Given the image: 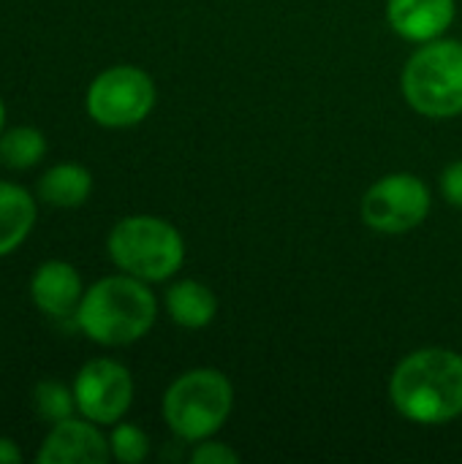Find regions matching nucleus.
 <instances>
[{"mask_svg":"<svg viewBox=\"0 0 462 464\" xmlns=\"http://www.w3.org/2000/svg\"><path fill=\"white\" fill-rule=\"evenodd\" d=\"M389 400L414 424H449L462 413V356L447 348L408 353L392 372Z\"/></svg>","mask_w":462,"mask_h":464,"instance_id":"obj_1","label":"nucleus"},{"mask_svg":"<svg viewBox=\"0 0 462 464\" xmlns=\"http://www.w3.org/2000/svg\"><path fill=\"white\" fill-rule=\"evenodd\" d=\"M158 315V302L144 280L131 275H112L90 288L74 313L79 332L103 348H120L150 334Z\"/></svg>","mask_w":462,"mask_h":464,"instance_id":"obj_2","label":"nucleus"},{"mask_svg":"<svg viewBox=\"0 0 462 464\" xmlns=\"http://www.w3.org/2000/svg\"><path fill=\"white\" fill-rule=\"evenodd\" d=\"M403 95L425 117L462 114V41H428L403 68Z\"/></svg>","mask_w":462,"mask_h":464,"instance_id":"obj_5","label":"nucleus"},{"mask_svg":"<svg viewBox=\"0 0 462 464\" xmlns=\"http://www.w3.org/2000/svg\"><path fill=\"white\" fill-rule=\"evenodd\" d=\"M84 296V283L74 264L52 258L44 261L30 277V299L49 318H74Z\"/></svg>","mask_w":462,"mask_h":464,"instance_id":"obj_10","label":"nucleus"},{"mask_svg":"<svg viewBox=\"0 0 462 464\" xmlns=\"http://www.w3.org/2000/svg\"><path fill=\"white\" fill-rule=\"evenodd\" d=\"M234 389L218 370H191L180 375L163 394V419L185 443L212 438L229 419Z\"/></svg>","mask_w":462,"mask_h":464,"instance_id":"obj_4","label":"nucleus"},{"mask_svg":"<svg viewBox=\"0 0 462 464\" xmlns=\"http://www.w3.org/2000/svg\"><path fill=\"white\" fill-rule=\"evenodd\" d=\"M46 155V136L33 125H16L0 133V163L14 171L33 169Z\"/></svg>","mask_w":462,"mask_h":464,"instance_id":"obj_15","label":"nucleus"},{"mask_svg":"<svg viewBox=\"0 0 462 464\" xmlns=\"http://www.w3.org/2000/svg\"><path fill=\"white\" fill-rule=\"evenodd\" d=\"M33 408L49 427H54L65 419H74V413H76L74 389L63 386L60 381H49V378L38 381L33 389Z\"/></svg>","mask_w":462,"mask_h":464,"instance_id":"obj_16","label":"nucleus"},{"mask_svg":"<svg viewBox=\"0 0 462 464\" xmlns=\"http://www.w3.org/2000/svg\"><path fill=\"white\" fill-rule=\"evenodd\" d=\"M109 449H112V457L117 462L139 464L144 462L150 454V438L142 427L117 421L112 430V438H109Z\"/></svg>","mask_w":462,"mask_h":464,"instance_id":"obj_17","label":"nucleus"},{"mask_svg":"<svg viewBox=\"0 0 462 464\" xmlns=\"http://www.w3.org/2000/svg\"><path fill=\"white\" fill-rule=\"evenodd\" d=\"M166 313L182 329H204L218 313V299L204 283L180 280L166 291Z\"/></svg>","mask_w":462,"mask_h":464,"instance_id":"obj_14","label":"nucleus"},{"mask_svg":"<svg viewBox=\"0 0 462 464\" xmlns=\"http://www.w3.org/2000/svg\"><path fill=\"white\" fill-rule=\"evenodd\" d=\"M93 193V174L79 163H54L38 179V198L57 209H76Z\"/></svg>","mask_w":462,"mask_h":464,"instance_id":"obj_13","label":"nucleus"},{"mask_svg":"<svg viewBox=\"0 0 462 464\" xmlns=\"http://www.w3.org/2000/svg\"><path fill=\"white\" fill-rule=\"evenodd\" d=\"M22 451L16 446V440L11 438H0V464H22Z\"/></svg>","mask_w":462,"mask_h":464,"instance_id":"obj_20","label":"nucleus"},{"mask_svg":"<svg viewBox=\"0 0 462 464\" xmlns=\"http://www.w3.org/2000/svg\"><path fill=\"white\" fill-rule=\"evenodd\" d=\"M114 266L144 283H163L185 261V242L180 231L152 215L123 218L106 239Z\"/></svg>","mask_w":462,"mask_h":464,"instance_id":"obj_3","label":"nucleus"},{"mask_svg":"<svg viewBox=\"0 0 462 464\" xmlns=\"http://www.w3.org/2000/svg\"><path fill=\"white\" fill-rule=\"evenodd\" d=\"M155 106V82L136 65H112L101 71L84 95V109L103 128H133Z\"/></svg>","mask_w":462,"mask_h":464,"instance_id":"obj_6","label":"nucleus"},{"mask_svg":"<svg viewBox=\"0 0 462 464\" xmlns=\"http://www.w3.org/2000/svg\"><path fill=\"white\" fill-rule=\"evenodd\" d=\"M387 19L406 41L441 38L455 19V0H387Z\"/></svg>","mask_w":462,"mask_h":464,"instance_id":"obj_11","label":"nucleus"},{"mask_svg":"<svg viewBox=\"0 0 462 464\" xmlns=\"http://www.w3.org/2000/svg\"><path fill=\"white\" fill-rule=\"evenodd\" d=\"M35 459L38 464H103L112 459V449L98 424L82 416V421L65 419L49 427Z\"/></svg>","mask_w":462,"mask_h":464,"instance_id":"obj_9","label":"nucleus"},{"mask_svg":"<svg viewBox=\"0 0 462 464\" xmlns=\"http://www.w3.org/2000/svg\"><path fill=\"white\" fill-rule=\"evenodd\" d=\"M430 212V190L414 174H389L362 198V220L378 234H408Z\"/></svg>","mask_w":462,"mask_h":464,"instance_id":"obj_7","label":"nucleus"},{"mask_svg":"<svg viewBox=\"0 0 462 464\" xmlns=\"http://www.w3.org/2000/svg\"><path fill=\"white\" fill-rule=\"evenodd\" d=\"M441 193L455 209H462V160H455L452 166H447V171L441 177Z\"/></svg>","mask_w":462,"mask_h":464,"instance_id":"obj_19","label":"nucleus"},{"mask_svg":"<svg viewBox=\"0 0 462 464\" xmlns=\"http://www.w3.org/2000/svg\"><path fill=\"white\" fill-rule=\"evenodd\" d=\"M191 462L193 464H237L240 462V457H237V451H231V449H229V446H223V443H204V440H202V446H196V449H193Z\"/></svg>","mask_w":462,"mask_h":464,"instance_id":"obj_18","label":"nucleus"},{"mask_svg":"<svg viewBox=\"0 0 462 464\" xmlns=\"http://www.w3.org/2000/svg\"><path fill=\"white\" fill-rule=\"evenodd\" d=\"M5 130V103H3V98H0V133Z\"/></svg>","mask_w":462,"mask_h":464,"instance_id":"obj_21","label":"nucleus"},{"mask_svg":"<svg viewBox=\"0 0 462 464\" xmlns=\"http://www.w3.org/2000/svg\"><path fill=\"white\" fill-rule=\"evenodd\" d=\"M74 397L79 416L98 427H114L123 421L133 402V378L128 367L114 359H93L74 378Z\"/></svg>","mask_w":462,"mask_h":464,"instance_id":"obj_8","label":"nucleus"},{"mask_svg":"<svg viewBox=\"0 0 462 464\" xmlns=\"http://www.w3.org/2000/svg\"><path fill=\"white\" fill-rule=\"evenodd\" d=\"M35 220L38 207L30 190L0 179V258L11 256L25 245V239L35 228Z\"/></svg>","mask_w":462,"mask_h":464,"instance_id":"obj_12","label":"nucleus"}]
</instances>
